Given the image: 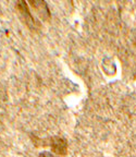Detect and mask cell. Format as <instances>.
<instances>
[{"label":"cell","instance_id":"cell-1","mask_svg":"<svg viewBox=\"0 0 136 157\" xmlns=\"http://www.w3.org/2000/svg\"><path fill=\"white\" fill-rule=\"evenodd\" d=\"M17 9H19L20 13L22 15L23 20H24V22L28 25L31 29H36L38 27V23H37L36 20L33 17L32 13L29 11L28 7H27V3L25 1H20L17 2Z\"/></svg>","mask_w":136,"mask_h":157},{"label":"cell","instance_id":"cell-4","mask_svg":"<svg viewBox=\"0 0 136 157\" xmlns=\"http://www.w3.org/2000/svg\"><path fill=\"white\" fill-rule=\"evenodd\" d=\"M39 157H54V156H52V154H50L49 152H43V153H40Z\"/></svg>","mask_w":136,"mask_h":157},{"label":"cell","instance_id":"cell-2","mask_svg":"<svg viewBox=\"0 0 136 157\" xmlns=\"http://www.w3.org/2000/svg\"><path fill=\"white\" fill-rule=\"evenodd\" d=\"M52 150L59 155H64L66 153V142L64 139L61 137H55L54 140H51L50 143Z\"/></svg>","mask_w":136,"mask_h":157},{"label":"cell","instance_id":"cell-3","mask_svg":"<svg viewBox=\"0 0 136 157\" xmlns=\"http://www.w3.org/2000/svg\"><path fill=\"white\" fill-rule=\"evenodd\" d=\"M31 6L35 8V10L37 11L39 15L43 19H48L50 13H49V9L47 7V3L45 1H32Z\"/></svg>","mask_w":136,"mask_h":157}]
</instances>
